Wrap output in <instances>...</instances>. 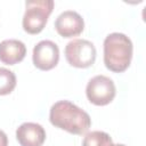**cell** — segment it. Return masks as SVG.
I'll return each instance as SVG.
<instances>
[{"label":"cell","instance_id":"4","mask_svg":"<svg viewBox=\"0 0 146 146\" xmlns=\"http://www.w3.org/2000/svg\"><path fill=\"white\" fill-rule=\"evenodd\" d=\"M65 57L70 65L79 68L91 66L96 60V48L84 39H74L65 47Z\"/></svg>","mask_w":146,"mask_h":146},{"label":"cell","instance_id":"3","mask_svg":"<svg viewBox=\"0 0 146 146\" xmlns=\"http://www.w3.org/2000/svg\"><path fill=\"white\" fill-rule=\"evenodd\" d=\"M25 13L23 16V29L29 34L40 33L48 22L54 9L52 0H29L25 2Z\"/></svg>","mask_w":146,"mask_h":146},{"label":"cell","instance_id":"9","mask_svg":"<svg viewBox=\"0 0 146 146\" xmlns=\"http://www.w3.org/2000/svg\"><path fill=\"white\" fill-rule=\"evenodd\" d=\"M26 55L25 44L16 39H8L0 42V60L7 65H15L24 59Z\"/></svg>","mask_w":146,"mask_h":146},{"label":"cell","instance_id":"11","mask_svg":"<svg viewBox=\"0 0 146 146\" xmlns=\"http://www.w3.org/2000/svg\"><path fill=\"white\" fill-rule=\"evenodd\" d=\"M16 87V75L13 71L0 67V96L9 95Z\"/></svg>","mask_w":146,"mask_h":146},{"label":"cell","instance_id":"7","mask_svg":"<svg viewBox=\"0 0 146 146\" xmlns=\"http://www.w3.org/2000/svg\"><path fill=\"white\" fill-rule=\"evenodd\" d=\"M55 29L63 38H73L79 35L84 29V21L80 14L74 10L63 11L55 21Z\"/></svg>","mask_w":146,"mask_h":146},{"label":"cell","instance_id":"5","mask_svg":"<svg viewBox=\"0 0 146 146\" xmlns=\"http://www.w3.org/2000/svg\"><path fill=\"white\" fill-rule=\"evenodd\" d=\"M116 94L115 84L112 79L106 75H96L89 80L86 95L90 103L97 106H105L110 104Z\"/></svg>","mask_w":146,"mask_h":146},{"label":"cell","instance_id":"13","mask_svg":"<svg viewBox=\"0 0 146 146\" xmlns=\"http://www.w3.org/2000/svg\"><path fill=\"white\" fill-rule=\"evenodd\" d=\"M112 146H125L123 144H112Z\"/></svg>","mask_w":146,"mask_h":146},{"label":"cell","instance_id":"6","mask_svg":"<svg viewBox=\"0 0 146 146\" xmlns=\"http://www.w3.org/2000/svg\"><path fill=\"white\" fill-rule=\"evenodd\" d=\"M33 64L41 71H49L54 68L59 60L58 46L50 40H42L33 48L32 54Z\"/></svg>","mask_w":146,"mask_h":146},{"label":"cell","instance_id":"2","mask_svg":"<svg viewBox=\"0 0 146 146\" xmlns=\"http://www.w3.org/2000/svg\"><path fill=\"white\" fill-rule=\"evenodd\" d=\"M132 42L123 33L114 32L104 40V64L115 73L124 72L132 58Z\"/></svg>","mask_w":146,"mask_h":146},{"label":"cell","instance_id":"10","mask_svg":"<svg viewBox=\"0 0 146 146\" xmlns=\"http://www.w3.org/2000/svg\"><path fill=\"white\" fill-rule=\"evenodd\" d=\"M113 140L111 136L104 131H90L86 133L82 146H112Z\"/></svg>","mask_w":146,"mask_h":146},{"label":"cell","instance_id":"12","mask_svg":"<svg viewBox=\"0 0 146 146\" xmlns=\"http://www.w3.org/2000/svg\"><path fill=\"white\" fill-rule=\"evenodd\" d=\"M0 146H8V137L2 130H0Z\"/></svg>","mask_w":146,"mask_h":146},{"label":"cell","instance_id":"1","mask_svg":"<svg viewBox=\"0 0 146 146\" xmlns=\"http://www.w3.org/2000/svg\"><path fill=\"white\" fill-rule=\"evenodd\" d=\"M49 121L56 128L73 135H83L91 125L89 114L68 100H59L50 107Z\"/></svg>","mask_w":146,"mask_h":146},{"label":"cell","instance_id":"8","mask_svg":"<svg viewBox=\"0 0 146 146\" xmlns=\"http://www.w3.org/2000/svg\"><path fill=\"white\" fill-rule=\"evenodd\" d=\"M16 138L21 146H42L46 140V131L39 123L25 122L17 128Z\"/></svg>","mask_w":146,"mask_h":146}]
</instances>
